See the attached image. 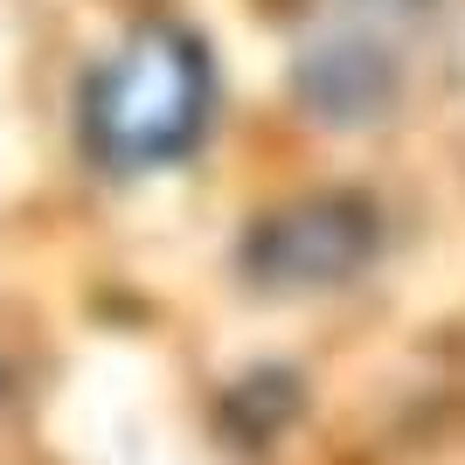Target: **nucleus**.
I'll list each match as a JSON object with an SVG mask.
<instances>
[{"label": "nucleus", "instance_id": "obj_1", "mask_svg": "<svg viewBox=\"0 0 465 465\" xmlns=\"http://www.w3.org/2000/svg\"><path fill=\"white\" fill-rule=\"evenodd\" d=\"M215 118L209 42L181 21H139L84 77L77 133L104 174H160L202 146Z\"/></svg>", "mask_w": 465, "mask_h": 465}, {"label": "nucleus", "instance_id": "obj_2", "mask_svg": "<svg viewBox=\"0 0 465 465\" xmlns=\"http://www.w3.org/2000/svg\"><path fill=\"white\" fill-rule=\"evenodd\" d=\"M382 251V223L361 194L320 188L299 194V202H278L243 230V278L257 292H278V299H299V292H333L354 285V278L375 264Z\"/></svg>", "mask_w": 465, "mask_h": 465}, {"label": "nucleus", "instance_id": "obj_3", "mask_svg": "<svg viewBox=\"0 0 465 465\" xmlns=\"http://www.w3.org/2000/svg\"><path fill=\"white\" fill-rule=\"evenodd\" d=\"M292 91L320 125H375L403 97V56H396L389 28L341 15V28H327V35H312L299 49Z\"/></svg>", "mask_w": 465, "mask_h": 465}, {"label": "nucleus", "instance_id": "obj_4", "mask_svg": "<svg viewBox=\"0 0 465 465\" xmlns=\"http://www.w3.org/2000/svg\"><path fill=\"white\" fill-rule=\"evenodd\" d=\"M438 0H341L348 21H369V28H403V21H424Z\"/></svg>", "mask_w": 465, "mask_h": 465}]
</instances>
